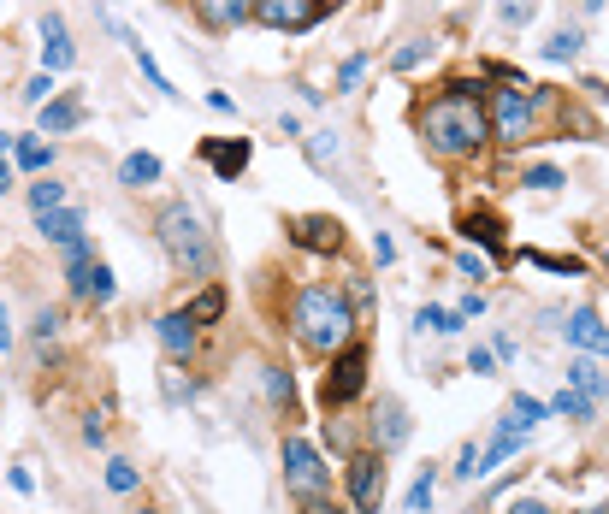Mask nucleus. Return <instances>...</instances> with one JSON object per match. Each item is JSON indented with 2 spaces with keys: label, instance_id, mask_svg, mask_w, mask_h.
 <instances>
[{
  "label": "nucleus",
  "instance_id": "41",
  "mask_svg": "<svg viewBox=\"0 0 609 514\" xmlns=\"http://www.w3.org/2000/svg\"><path fill=\"white\" fill-rule=\"evenodd\" d=\"M302 514H343V503H338V497H308Z\"/></svg>",
  "mask_w": 609,
  "mask_h": 514
},
{
  "label": "nucleus",
  "instance_id": "20",
  "mask_svg": "<svg viewBox=\"0 0 609 514\" xmlns=\"http://www.w3.org/2000/svg\"><path fill=\"white\" fill-rule=\"evenodd\" d=\"M462 237H468V243H485L491 255H503V225H497L491 213H468V219H462Z\"/></svg>",
  "mask_w": 609,
  "mask_h": 514
},
{
  "label": "nucleus",
  "instance_id": "15",
  "mask_svg": "<svg viewBox=\"0 0 609 514\" xmlns=\"http://www.w3.org/2000/svg\"><path fill=\"white\" fill-rule=\"evenodd\" d=\"M83 125V95L66 89V95H54L48 107H42V136H66V130Z\"/></svg>",
  "mask_w": 609,
  "mask_h": 514
},
{
  "label": "nucleus",
  "instance_id": "23",
  "mask_svg": "<svg viewBox=\"0 0 609 514\" xmlns=\"http://www.w3.org/2000/svg\"><path fill=\"white\" fill-rule=\"evenodd\" d=\"M184 314H190V325H213L219 314H225V290H219V284H207V290L190 302V308H184Z\"/></svg>",
  "mask_w": 609,
  "mask_h": 514
},
{
  "label": "nucleus",
  "instance_id": "27",
  "mask_svg": "<svg viewBox=\"0 0 609 514\" xmlns=\"http://www.w3.org/2000/svg\"><path fill=\"white\" fill-rule=\"evenodd\" d=\"M574 54H580V30H556V36H550V42H544V60H574Z\"/></svg>",
  "mask_w": 609,
  "mask_h": 514
},
{
  "label": "nucleus",
  "instance_id": "37",
  "mask_svg": "<svg viewBox=\"0 0 609 514\" xmlns=\"http://www.w3.org/2000/svg\"><path fill=\"white\" fill-rule=\"evenodd\" d=\"M54 337H60V314L42 308V314H36V343H54Z\"/></svg>",
  "mask_w": 609,
  "mask_h": 514
},
{
  "label": "nucleus",
  "instance_id": "50",
  "mask_svg": "<svg viewBox=\"0 0 609 514\" xmlns=\"http://www.w3.org/2000/svg\"><path fill=\"white\" fill-rule=\"evenodd\" d=\"M586 514H609V509H604V503H598V509H586Z\"/></svg>",
  "mask_w": 609,
  "mask_h": 514
},
{
  "label": "nucleus",
  "instance_id": "3",
  "mask_svg": "<svg viewBox=\"0 0 609 514\" xmlns=\"http://www.w3.org/2000/svg\"><path fill=\"white\" fill-rule=\"evenodd\" d=\"M154 237H160V249H166V260H172L178 272H190V278H207V272H213V237H207L202 213H196L190 201H172V207L154 219Z\"/></svg>",
  "mask_w": 609,
  "mask_h": 514
},
{
  "label": "nucleus",
  "instance_id": "31",
  "mask_svg": "<svg viewBox=\"0 0 609 514\" xmlns=\"http://www.w3.org/2000/svg\"><path fill=\"white\" fill-rule=\"evenodd\" d=\"M24 101H30V107H48V101H54V71H36V77L24 83Z\"/></svg>",
  "mask_w": 609,
  "mask_h": 514
},
{
  "label": "nucleus",
  "instance_id": "51",
  "mask_svg": "<svg viewBox=\"0 0 609 514\" xmlns=\"http://www.w3.org/2000/svg\"><path fill=\"white\" fill-rule=\"evenodd\" d=\"M604 260H609V249H604Z\"/></svg>",
  "mask_w": 609,
  "mask_h": 514
},
{
  "label": "nucleus",
  "instance_id": "22",
  "mask_svg": "<svg viewBox=\"0 0 609 514\" xmlns=\"http://www.w3.org/2000/svg\"><path fill=\"white\" fill-rule=\"evenodd\" d=\"M568 390H580V396H592V402H604L609 379L592 367V361H568Z\"/></svg>",
  "mask_w": 609,
  "mask_h": 514
},
{
  "label": "nucleus",
  "instance_id": "13",
  "mask_svg": "<svg viewBox=\"0 0 609 514\" xmlns=\"http://www.w3.org/2000/svg\"><path fill=\"white\" fill-rule=\"evenodd\" d=\"M71 65H77V48H71V36H66V18L48 12L42 18V71H71Z\"/></svg>",
  "mask_w": 609,
  "mask_h": 514
},
{
  "label": "nucleus",
  "instance_id": "11",
  "mask_svg": "<svg viewBox=\"0 0 609 514\" xmlns=\"http://www.w3.org/2000/svg\"><path fill=\"white\" fill-rule=\"evenodd\" d=\"M66 284L83 302H113V272L101 260H66Z\"/></svg>",
  "mask_w": 609,
  "mask_h": 514
},
{
  "label": "nucleus",
  "instance_id": "4",
  "mask_svg": "<svg viewBox=\"0 0 609 514\" xmlns=\"http://www.w3.org/2000/svg\"><path fill=\"white\" fill-rule=\"evenodd\" d=\"M284 485H290L296 503H308V497H332V467L320 461V450H314L308 438H284Z\"/></svg>",
  "mask_w": 609,
  "mask_h": 514
},
{
  "label": "nucleus",
  "instance_id": "32",
  "mask_svg": "<svg viewBox=\"0 0 609 514\" xmlns=\"http://www.w3.org/2000/svg\"><path fill=\"white\" fill-rule=\"evenodd\" d=\"M308 160H314V166L338 160V136H332V130H314V136H308Z\"/></svg>",
  "mask_w": 609,
  "mask_h": 514
},
{
  "label": "nucleus",
  "instance_id": "14",
  "mask_svg": "<svg viewBox=\"0 0 609 514\" xmlns=\"http://www.w3.org/2000/svg\"><path fill=\"white\" fill-rule=\"evenodd\" d=\"M207 30H243L255 18V0H196Z\"/></svg>",
  "mask_w": 609,
  "mask_h": 514
},
{
  "label": "nucleus",
  "instance_id": "39",
  "mask_svg": "<svg viewBox=\"0 0 609 514\" xmlns=\"http://www.w3.org/2000/svg\"><path fill=\"white\" fill-rule=\"evenodd\" d=\"M160 385H166V396H172V402H184V396L196 390V385H184V373H178V367H166V379H160Z\"/></svg>",
  "mask_w": 609,
  "mask_h": 514
},
{
  "label": "nucleus",
  "instance_id": "43",
  "mask_svg": "<svg viewBox=\"0 0 609 514\" xmlns=\"http://www.w3.org/2000/svg\"><path fill=\"white\" fill-rule=\"evenodd\" d=\"M491 367H497V355H491V349H474V355H468V373H491Z\"/></svg>",
  "mask_w": 609,
  "mask_h": 514
},
{
  "label": "nucleus",
  "instance_id": "42",
  "mask_svg": "<svg viewBox=\"0 0 609 514\" xmlns=\"http://www.w3.org/2000/svg\"><path fill=\"white\" fill-rule=\"evenodd\" d=\"M456 473H462V479H479V444L462 450V467H456Z\"/></svg>",
  "mask_w": 609,
  "mask_h": 514
},
{
  "label": "nucleus",
  "instance_id": "5",
  "mask_svg": "<svg viewBox=\"0 0 609 514\" xmlns=\"http://www.w3.org/2000/svg\"><path fill=\"white\" fill-rule=\"evenodd\" d=\"M361 390H367V349L361 343H343L338 355H332V367H326V379H320V402L326 408H349Z\"/></svg>",
  "mask_w": 609,
  "mask_h": 514
},
{
  "label": "nucleus",
  "instance_id": "7",
  "mask_svg": "<svg viewBox=\"0 0 609 514\" xmlns=\"http://www.w3.org/2000/svg\"><path fill=\"white\" fill-rule=\"evenodd\" d=\"M326 0H255V24L267 30H314Z\"/></svg>",
  "mask_w": 609,
  "mask_h": 514
},
{
  "label": "nucleus",
  "instance_id": "28",
  "mask_svg": "<svg viewBox=\"0 0 609 514\" xmlns=\"http://www.w3.org/2000/svg\"><path fill=\"white\" fill-rule=\"evenodd\" d=\"M432 485H438V479H432V467H420V479L408 485V514H426V509H432Z\"/></svg>",
  "mask_w": 609,
  "mask_h": 514
},
{
  "label": "nucleus",
  "instance_id": "10",
  "mask_svg": "<svg viewBox=\"0 0 609 514\" xmlns=\"http://www.w3.org/2000/svg\"><path fill=\"white\" fill-rule=\"evenodd\" d=\"M249 154H255V148H249L243 136H207V142H202V160L219 172V178H225V184H237V178H243Z\"/></svg>",
  "mask_w": 609,
  "mask_h": 514
},
{
  "label": "nucleus",
  "instance_id": "29",
  "mask_svg": "<svg viewBox=\"0 0 609 514\" xmlns=\"http://www.w3.org/2000/svg\"><path fill=\"white\" fill-rule=\"evenodd\" d=\"M544 414H550V402H539V396H515V414H509V420H521V426L533 432Z\"/></svg>",
  "mask_w": 609,
  "mask_h": 514
},
{
  "label": "nucleus",
  "instance_id": "1",
  "mask_svg": "<svg viewBox=\"0 0 609 514\" xmlns=\"http://www.w3.org/2000/svg\"><path fill=\"white\" fill-rule=\"evenodd\" d=\"M420 136H426V148L438 154V160H468L485 148V95H479V83H450V89H438L426 107H420Z\"/></svg>",
  "mask_w": 609,
  "mask_h": 514
},
{
  "label": "nucleus",
  "instance_id": "9",
  "mask_svg": "<svg viewBox=\"0 0 609 514\" xmlns=\"http://www.w3.org/2000/svg\"><path fill=\"white\" fill-rule=\"evenodd\" d=\"M290 243L308 249V255H338L343 249V225L338 219H326V213H302V219H290Z\"/></svg>",
  "mask_w": 609,
  "mask_h": 514
},
{
  "label": "nucleus",
  "instance_id": "24",
  "mask_svg": "<svg viewBox=\"0 0 609 514\" xmlns=\"http://www.w3.org/2000/svg\"><path fill=\"white\" fill-rule=\"evenodd\" d=\"M550 414H562V420H592V414H598V402H592V396H580V390H562V396L550 402Z\"/></svg>",
  "mask_w": 609,
  "mask_h": 514
},
{
  "label": "nucleus",
  "instance_id": "48",
  "mask_svg": "<svg viewBox=\"0 0 609 514\" xmlns=\"http://www.w3.org/2000/svg\"><path fill=\"white\" fill-rule=\"evenodd\" d=\"M12 190V160H6V154H0V195Z\"/></svg>",
  "mask_w": 609,
  "mask_h": 514
},
{
  "label": "nucleus",
  "instance_id": "17",
  "mask_svg": "<svg viewBox=\"0 0 609 514\" xmlns=\"http://www.w3.org/2000/svg\"><path fill=\"white\" fill-rule=\"evenodd\" d=\"M36 231H42V237H48V243H60V249H66V243H77V237H83V207H54V213H42V219H36Z\"/></svg>",
  "mask_w": 609,
  "mask_h": 514
},
{
  "label": "nucleus",
  "instance_id": "34",
  "mask_svg": "<svg viewBox=\"0 0 609 514\" xmlns=\"http://www.w3.org/2000/svg\"><path fill=\"white\" fill-rule=\"evenodd\" d=\"M107 491H119V497L136 491V467L131 461H107Z\"/></svg>",
  "mask_w": 609,
  "mask_h": 514
},
{
  "label": "nucleus",
  "instance_id": "19",
  "mask_svg": "<svg viewBox=\"0 0 609 514\" xmlns=\"http://www.w3.org/2000/svg\"><path fill=\"white\" fill-rule=\"evenodd\" d=\"M373 432L385 438V450H391V444H403V438H408V414H403V402H379V414H373Z\"/></svg>",
  "mask_w": 609,
  "mask_h": 514
},
{
  "label": "nucleus",
  "instance_id": "38",
  "mask_svg": "<svg viewBox=\"0 0 609 514\" xmlns=\"http://www.w3.org/2000/svg\"><path fill=\"white\" fill-rule=\"evenodd\" d=\"M361 71H367V54L343 60V71H338V89H355V83H361Z\"/></svg>",
  "mask_w": 609,
  "mask_h": 514
},
{
  "label": "nucleus",
  "instance_id": "12",
  "mask_svg": "<svg viewBox=\"0 0 609 514\" xmlns=\"http://www.w3.org/2000/svg\"><path fill=\"white\" fill-rule=\"evenodd\" d=\"M562 331H568V343H574L580 355H609V325L598 320V308H574Z\"/></svg>",
  "mask_w": 609,
  "mask_h": 514
},
{
  "label": "nucleus",
  "instance_id": "46",
  "mask_svg": "<svg viewBox=\"0 0 609 514\" xmlns=\"http://www.w3.org/2000/svg\"><path fill=\"white\" fill-rule=\"evenodd\" d=\"M456 266H462V272H468L474 284H479V278H485V260H474V255H456Z\"/></svg>",
  "mask_w": 609,
  "mask_h": 514
},
{
  "label": "nucleus",
  "instance_id": "2",
  "mask_svg": "<svg viewBox=\"0 0 609 514\" xmlns=\"http://www.w3.org/2000/svg\"><path fill=\"white\" fill-rule=\"evenodd\" d=\"M290 325H296V343H302V349L338 355L343 343L355 337V308H349V296L332 290V284H308V290H296V302H290Z\"/></svg>",
  "mask_w": 609,
  "mask_h": 514
},
{
  "label": "nucleus",
  "instance_id": "25",
  "mask_svg": "<svg viewBox=\"0 0 609 514\" xmlns=\"http://www.w3.org/2000/svg\"><path fill=\"white\" fill-rule=\"evenodd\" d=\"M54 207H66V184H54V178L30 184V213H36V219H42V213H54Z\"/></svg>",
  "mask_w": 609,
  "mask_h": 514
},
{
  "label": "nucleus",
  "instance_id": "33",
  "mask_svg": "<svg viewBox=\"0 0 609 514\" xmlns=\"http://www.w3.org/2000/svg\"><path fill=\"white\" fill-rule=\"evenodd\" d=\"M267 396L278 402V408H290V402H296V385H290V373H278V367H267Z\"/></svg>",
  "mask_w": 609,
  "mask_h": 514
},
{
  "label": "nucleus",
  "instance_id": "8",
  "mask_svg": "<svg viewBox=\"0 0 609 514\" xmlns=\"http://www.w3.org/2000/svg\"><path fill=\"white\" fill-rule=\"evenodd\" d=\"M349 503L361 514H373L379 509V497H385V461L379 455H349Z\"/></svg>",
  "mask_w": 609,
  "mask_h": 514
},
{
  "label": "nucleus",
  "instance_id": "47",
  "mask_svg": "<svg viewBox=\"0 0 609 514\" xmlns=\"http://www.w3.org/2000/svg\"><path fill=\"white\" fill-rule=\"evenodd\" d=\"M509 514H550V509H544V503H533V497H515V503H509Z\"/></svg>",
  "mask_w": 609,
  "mask_h": 514
},
{
  "label": "nucleus",
  "instance_id": "16",
  "mask_svg": "<svg viewBox=\"0 0 609 514\" xmlns=\"http://www.w3.org/2000/svg\"><path fill=\"white\" fill-rule=\"evenodd\" d=\"M154 337H160V349L172 355V361H184L190 349H196V325H190V314L178 308V314H166V320L154 325Z\"/></svg>",
  "mask_w": 609,
  "mask_h": 514
},
{
  "label": "nucleus",
  "instance_id": "36",
  "mask_svg": "<svg viewBox=\"0 0 609 514\" xmlns=\"http://www.w3.org/2000/svg\"><path fill=\"white\" fill-rule=\"evenodd\" d=\"M521 184H533V190H562V172H556V166H533Z\"/></svg>",
  "mask_w": 609,
  "mask_h": 514
},
{
  "label": "nucleus",
  "instance_id": "6",
  "mask_svg": "<svg viewBox=\"0 0 609 514\" xmlns=\"http://www.w3.org/2000/svg\"><path fill=\"white\" fill-rule=\"evenodd\" d=\"M533 83H509V89H497L491 95V113H485V125L497 142H521L527 130H533V95H527Z\"/></svg>",
  "mask_w": 609,
  "mask_h": 514
},
{
  "label": "nucleus",
  "instance_id": "26",
  "mask_svg": "<svg viewBox=\"0 0 609 514\" xmlns=\"http://www.w3.org/2000/svg\"><path fill=\"white\" fill-rule=\"evenodd\" d=\"M420 325H426V331H438V337H456L468 320H462L456 308H420Z\"/></svg>",
  "mask_w": 609,
  "mask_h": 514
},
{
  "label": "nucleus",
  "instance_id": "35",
  "mask_svg": "<svg viewBox=\"0 0 609 514\" xmlns=\"http://www.w3.org/2000/svg\"><path fill=\"white\" fill-rule=\"evenodd\" d=\"M521 260H533V266H550V272H568V278H580V260H562V255H539V249H527Z\"/></svg>",
  "mask_w": 609,
  "mask_h": 514
},
{
  "label": "nucleus",
  "instance_id": "45",
  "mask_svg": "<svg viewBox=\"0 0 609 514\" xmlns=\"http://www.w3.org/2000/svg\"><path fill=\"white\" fill-rule=\"evenodd\" d=\"M207 107H213V113H237V101H231L225 89H213V95H207Z\"/></svg>",
  "mask_w": 609,
  "mask_h": 514
},
{
  "label": "nucleus",
  "instance_id": "49",
  "mask_svg": "<svg viewBox=\"0 0 609 514\" xmlns=\"http://www.w3.org/2000/svg\"><path fill=\"white\" fill-rule=\"evenodd\" d=\"M12 343V320H6V302H0V349Z\"/></svg>",
  "mask_w": 609,
  "mask_h": 514
},
{
  "label": "nucleus",
  "instance_id": "18",
  "mask_svg": "<svg viewBox=\"0 0 609 514\" xmlns=\"http://www.w3.org/2000/svg\"><path fill=\"white\" fill-rule=\"evenodd\" d=\"M119 184H125V190H148V184H160V160L142 154V148L125 154V160H119Z\"/></svg>",
  "mask_w": 609,
  "mask_h": 514
},
{
  "label": "nucleus",
  "instance_id": "30",
  "mask_svg": "<svg viewBox=\"0 0 609 514\" xmlns=\"http://www.w3.org/2000/svg\"><path fill=\"white\" fill-rule=\"evenodd\" d=\"M426 54H432V42H403L391 54V71H414V65H426Z\"/></svg>",
  "mask_w": 609,
  "mask_h": 514
},
{
  "label": "nucleus",
  "instance_id": "21",
  "mask_svg": "<svg viewBox=\"0 0 609 514\" xmlns=\"http://www.w3.org/2000/svg\"><path fill=\"white\" fill-rule=\"evenodd\" d=\"M12 160H18L24 172H48V166H54V148H48L42 136H18V142H12Z\"/></svg>",
  "mask_w": 609,
  "mask_h": 514
},
{
  "label": "nucleus",
  "instance_id": "40",
  "mask_svg": "<svg viewBox=\"0 0 609 514\" xmlns=\"http://www.w3.org/2000/svg\"><path fill=\"white\" fill-rule=\"evenodd\" d=\"M83 444H95V450L107 444V426H101V414H89V420H83Z\"/></svg>",
  "mask_w": 609,
  "mask_h": 514
},
{
  "label": "nucleus",
  "instance_id": "44",
  "mask_svg": "<svg viewBox=\"0 0 609 514\" xmlns=\"http://www.w3.org/2000/svg\"><path fill=\"white\" fill-rule=\"evenodd\" d=\"M373 255H379V266H391V260H397V243H391V237H373Z\"/></svg>",
  "mask_w": 609,
  "mask_h": 514
}]
</instances>
